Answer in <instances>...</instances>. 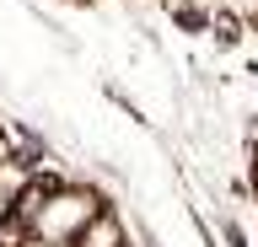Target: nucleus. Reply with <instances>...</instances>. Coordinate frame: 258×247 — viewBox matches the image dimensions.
<instances>
[{"mask_svg":"<svg viewBox=\"0 0 258 247\" xmlns=\"http://www.w3.org/2000/svg\"><path fill=\"white\" fill-rule=\"evenodd\" d=\"M76 247H124V231H118V220H113V215H97Z\"/></svg>","mask_w":258,"mask_h":247,"instance_id":"nucleus-1","label":"nucleus"}]
</instances>
